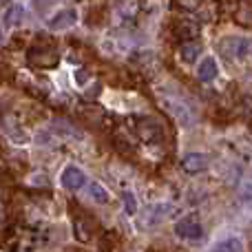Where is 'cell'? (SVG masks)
Segmentation results:
<instances>
[{"mask_svg":"<svg viewBox=\"0 0 252 252\" xmlns=\"http://www.w3.org/2000/svg\"><path fill=\"white\" fill-rule=\"evenodd\" d=\"M89 192H91V197L97 201V204H109V199H111L109 190H106L102 184H97V182L89 184Z\"/></svg>","mask_w":252,"mask_h":252,"instance_id":"obj_13","label":"cell"},{"mask_svg":"<svg viewBox=\"0 0 252 252\" xmlns=\"http://www.w3.org/2000/svg\"><path fill=\"white\" fill-rule=\"evenodd\" d=\"M60 184L66 188V190H78V188H82L84 184H87V177H84V173L78 168V166L71 164L60 173Z\"/></svg>","mask_w":252,"mask_h":252,"instance_id":"obj_5","label":"cell"},{"mask_svg":"<svg viewBox=\"0 0 252 252\" xmlns=\"http://www.w3.org/2000/svg\"><path fill=\"white\" fill-rule=\"evenodd\" d=\"M175 235L184 241H199L204 237V226L197 217H184L175 223Z\"/></svg>","mask_w":252,"mask_h":252,"instance_id":"obj_3","label":"cell"},{"mask_svg":"<svg viewBox=\"0 0 252 252\" xmlns=\"http://www.w3.org/2000/svg\"><path fill=\"white\" fill-rule=\"evenodd\" d=\"M75 22H78V11L69 7V9L58 11L56 16L47 22V27H49V29H53V31H64V29H71Z\"/></svg>","mask_w":252,"mask_h":252,"instance_id":"obj_6","label":"cell"},{"mask_svg":"<svg viewBox=\"0 0 252 252\" xmlns=\"http://www.w3.org/2000/svg\"><path fill=\"white\" fill-rule=\"evenodd\" d=\"M221 53L228 58V60L241 62L252 53V38H246V35H228V38L221 40Z\"/></svg>","mask_w":252,"mask_h":252,"instance_id":"obj_1","label":"cell"},{"mask_svg":"<svg viewBox=\"0 0 252 252\" xmlns=\"http://www.w3.org/2000/svg\"><path fill=\"white\" fill-rule=\"evenodd\" d=\"M0 2H9V0H0Z\"/></svg>","mask_w":252,"mask_h":252,"instance_id":"obj_17","label":"cell"},{"mask_svg":"<svg viewBox=\"0 0 252 252\" xmlns=\"http://www.w3.org/2000/svg\"><path fill=\"white\" fill-rule=\"evenodd\" d=\"M199 56H201V47L197 42H192V40L184 42L182 49H179V58H182L184 62H197Z\"/></svg>","mask_w":252,"mask_h":252,"instance_id":"obj_11","label":"cell"},{"mask_svg":"<svg viewBox=\"0 0 252 252\" xmlns=\"http://www.w3.org/2000/svg\"><path fill=\"white\" fill-rule=\"evenodd\" d=\"M0 44H2V31H0Z\"/></svg>","mask_w":252,"mask_h":252,"instance_id":"obj_16","label":"cell"},{"mask_svg":"<svg viewBox=\"0 0 252 252\" xmlns=\"http://www.w3.org/2000/svg\"><path fill=\"white\" fill-rule=\"evenodd\" d=\"M137 133H139V137H144L146 142H157V139L164 137V130H161V126L157 124L153 118L137 120Z\"/></svg>","mask_w":252,"mask_h":252,"instance_id":"obj_7","label":"cell"},{"mask_svg":"<svg viewBox=\"0 0 252 252\" xmlns=\"http://www.w3.org/2000/svg\"><path fill=\"white\" fill-rule=\"evenodd\" d=\"M208 164H210V157L206 153H188L182 159V170L186 175H199L208 168Z\"/></svg>","mask_w":252,"mask_h":252,"instance_id":"obj_4","label":"cell"},{"mask_svg":"<svg viewBox=\"0 0 252 252\" xmlns=\"http://www.w3.org/2000/svg\"><path fill=\"white\" fill-rule=\"evenodd\" d=\"M25 4L16 2L11 4V7L7 9V13H4V27H9V29H13V27H18L22 20H25Z\"/></svg>","mask_w":252,"mask_h":252,"instance_id":"obj_10","label":"cell"},{"mask_svg":"<svg viewBox=\"0 0 252 252\" xmlns=\"http://www.w3.org/2000/svg\"><path fill=\"white\" fill-rule=\"evenodd\" d=\"M75 78H78V80H75V84H78V87H84V84H87L89 82V73H87V71H75Z\"/></svg>","mask_w":252,"mask_h":252,"instance_id":"obj_15","label":"cell"},{"mask_svg":"<svg viewBox=\"0 0 252 252\" xmlns=\"http://www.w3.org/2000/svg\"><path fill=\"white\" fill-rule=\"evenodd\" d=\"M217 75H219L217 60H215L213 56L201 58L199 64H197V80H201V82H213V80H217Z\"/></svg>","mask_w":252,"mask_h":252,"instance_id":"obj_8","label":"cell"},{"mask_svg":"<svg viewBox=\"0 0 252 252\" xmlns=\"http://www.w3.org/2000/svg\"><path fill=\"white\" fill-rule=\"evenodd\" d=\"M210 252H246V246H244V241H241V237L230 235V237L219 239Z\"/></svg>","mask_w":252,"mask_h":252,"instance_id":"obj_9","label":"cell"},{"mask_svg":"<svg viewBox=\"0 0 252 252\" xmlns=\"http://www.w3.org/2000/svg\"><path fill=\"white\" fill-rule=\"evenodd\" d=\"M168 215V206H164V204H155V206H151L148 208V213H146V221L148 223H159L161 219Z\"/></svg>","mask_w":252,"mask_h":252,"instance_id":"obj_12","label":"cell"},{"mask_svg":"<svg viewBox=\"0 0 252 252\" xmlns=\"http://www.w3.org/2000/svg\"><path fill=\"white\" fill-rule=\"evenodd\" d=\"M122 201H124V210H126V215H130V217H133L135 213H137V197L133 195V192H128L126 190L124 195H122Z\"/></svg>","mask_w":252,"mask_h":252,"instance_id":"obj_14","label":"cell"},{"mask_svg":"<svg viewBox=\"0 0 252 252\" xmlns=\"http://www.w3.org/2000/svg\"><path fill=\"white\" fill-rule=\"evenodd\" d=\"M27 62L38 69H53L60 62V53L51 47V44H33L27 51Z\"/></svg>","mask_w":252,"mask_h":252,"instance_id":"obj_2","label":"cell"}]
</instances>
